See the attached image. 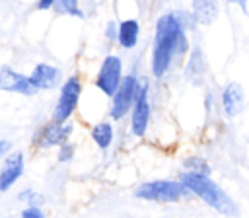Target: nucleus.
I'll use <instances>...</instances> for the list:
<instances>
[{
	"label": "nucleus",
	"mask_w": 249,
	"mask_h": 218,
	"mask_svg": "<svg viewBox=\"0 0 249 218\" xmlns=\"http://www.w3.org/2000/svg\"><path fill=\"white\" fill-rule=\"evenodd\" d=\"M191 53L187 27L177 12H165L156 19L150 72L154 78H163L175 62H181Z\"/></svg>",
	"instance_id": "nucleus-1"
},
{
	"label": "nucleus",
	"mask_w": 249,
	"mask_h": 218,
	"mask_svg": "<svg viewBox=\"0 0 249 218\" xmlns=\"http://www.w3.org/2000/svg\"><path fill=\"white\" fill-rule=\"evenodd\" d=\"M179 181L189 191V195L198 197L206 206L214 208L216 212H220L224 216H235L237 214V204L233 202V199L210 175L183 171L179 175Z\"/></svg>",
	"instance_id": "nucleus-2"
},
{
	"label": "nucleus",
	"mask_w": 249,
	"mask_h": 218,
	"mask_svg": "<svg viewBox=\"0 0 249 218\" xmlns=\"http://www.w3.org/2000/svg\"><path fill=\"white\" fill-rule=\"evenodd\" d=\"M136 199L150 200V202H179L181 199L189 197V191L183 187L179 179H154L140 183L134 191Z\"/></svg>",
	"instance_id": "nucleus-3"
},
{
	"label": "nucleus",
	"mask_w": 249,
	"mask_h": 218,
	"mask_svg": "<svg viewBox=\"0 0 249 218\" xmlns=\"http://www.w3.org/2000/svg\"><path fill=\"white\" fill-rule=\"evenodd\" d=\"M140 86H142V78H138L136 72H128L124 74L117 93L111 97V107H109V117L113 121H121L124 119L126 115H130L134 103H136V97H138V91H140Z\"/></svg>",
	"instance_id": "nucleus-4"
},
{
	"label": "nucleus",
	"mask_w": 249,
	"mask_h": 218,
	"mask_svg": "<svg viewBox=\"0 0 249 218\" xmlns=\"http://www.w3.org/2000/svg\"><path fill=\"white\" fill-rule=\"evenodd\" d=\"M82 80L78 74H70L62 86H60V93H58V99L53 107V113H51V121H56V123H68L70 117L74 115L78 103H80V95H82Z\"/></svg>",
	"instance_id": "nucleus-5"
},
{
	"label": "nucleus",
	"mask_w": 249,
	"mask_h": 218,
	"mask_svg": "<svg viewBox=\"0 0 249 218\" xmlns=\"http://www.w3.org/2000/svg\"><path fill=\"white\" fill-rule=\"evenodd\" d=\"M123 78H124V74H123V58L119 54L103 56V60L99 64V70H97V76H95L97 90L111 99L117 93Z\"/></svg>",
	"instance_id": "nucleus-6"
},
{
	"label": "nucleus",
	"mask_w": 249,
	"mask_h": 218,
	"mask_svg": "<svg viewBox=\"0 0 249 218\" xmlns=\"http://www.w3.org/2000/svg\"><path fill=\"white\" fill-rule=\"evenodd\" d=\"M152 119V101H150V82L142 78V86L136 97V103L130 111V134L136 138H142L148 132V125Z\"/></svg>",
	"instance_id": "nucleus-7"
},
{
	"label": "nucleus",
	"mask_w": 249,
	"mask_h": 218,
	"mask_svg": "<svg viewBox=\"0 0 249 218\" xmlns=\"http://www.w3.org/2000/svg\"><path fill=\"white\" fill-rule=\"evenodd\" d=\"M74 132V125L72 121L68 123H56V121H49L45 123L33 136V146L47 150V148H60L62 144L68 142V138Z\"/></svg>",
	"instance_id": "nucleus-8"
},
{
	"label": "nucleus",
	"mask_w": 249,
	"mask_h": 218,
	"mask_svg": "<svg viewBox=\"0 0 249 218\" xmlns=\"http://www.w3.org/2000/svg\"><path fill=\"white\" fill-rule=\"evenodd\" d=\"M31 86L35 88V91H41V90H54V88H60L62 86V72L58 66L54 64H49V62H37L31 72L27 74Z\"/></svg>",
	"instance_id": "nucleus-9"
},
{
	"label": "nucleus",
	"mask_w": 249,
	"mask_h": 218,
	"mask_svg": "<svg viewBox=\"0 0 249 218\" xmlns=\"http://www.w3.org/2000/svg\"><path fill=\"white\" fill-rule=\"evenodd\" d=\"M25 171V156L19 150H14L6 160H2L0 165V193H6L8 189H12L19 177Z\"/></svg>",
	"instance_id": "nucleus-10"
},
{
	"label": "nucleus",
	"mask_w": 249,
	"mask_h": 218,
	"mask_svg": "<svg viewBox=\"0 0 249 218\" xmlns=\"http://www.w3.org/2000/svg\"><path fill=\"white\" fill-rule=\"evenodd\" d=\"M0 91H8V93H19L25 97L35 95V88L31 86L29 78L10 66H0Z\"/></svg>",
	"instance_id": "nucleus-11"
},
{
	"label": "nucleus",
	"mask_w": 249,
	"mask_h": 218,
	"mask_svg": "<svg viewBox=\"0 0 249 218\" xmlns=\"http://www.w3.org/2000/svg\"><path fill=\"white\" fill-rule=\"evenodd\" d=\"M220 103H222V111L228 119L237 117L243 111V103H245V91L243 86L239 82H230L224 86L222 93H220Z\"/></svg>",
	"instance_id": "nucleus-12"
},
{
	"label": "nucleus",
	"mask_w": 249,
	"mask_h": 218,
	"mask_svg": "<svg viewBox=\"0 0 249 218\" xmlns=\"http://www.w3.org/2000/svg\"><path fill=\"white\" fill-rule=\"evenodd\" d=\"M140 39V23L136 18H128L119 21V35H117V43L123 51H132L138 45Z\"/></svg>",
	"instance_id": "nucleus-13"
},
{
	"label": "nucleus",
	"mask_w": 249,
	"mask_h": 218,
	"mask_svg": "<svg viewBox=\"0 0 249 218\" xmlns=\"http://www.w3.org/2000/svg\"><path fill=\"white\" fill-rule=\"evenodd\" d=\"M218 4L216 2H193L191 4V14L195 18V23H202V25H210L216 18H218Z\"/></svg>",
	"instance_id": "nucleus-14"
},
{
	"label": "nucleus",
	"mask_w": 249,
	"mask_h": 218,
	"mask_svg": "<svg viewBox=\"0 0 249 218\" xmlns=\"http://www.w3.org/2000/svg\"><path fill=\"white\" fill-rule=\"evenodd\" d=\"M91 140L95 142V146L99 150H107L111 144H113V138H115V128L109 121H99L91 127Z\"/></svg>",
	"instance_id": "nucleus-15"
},
{
	"label": "nucleus",
	"mask_w": 249,
	"mask_h": 218,
	"mask_svg": "<svg viewBox=\"0 0 249 218\" xmlns=\"http://www.w3.org/2000/svg\"><path fill=\"white\" fill-rule=\"evenodd\" d=\"M206 70V60H204V54L200 53V49H193L189 53V60L185 64V74L191 82L195 80H200L202 72Z\"/></svg>",
	"instance_id": "nucleus-16"
},
{
	"label": "nucleus",
	"mask_w": 249,
	"mask_h": 218,
	"mask_svg": "<svg viewBox=\"0 0 249 218\" xmlns=\"http://www.w3.org/2000/svg\"><path fill=\"white\" fill-rule=\"evenodd\" d=\"M53 10L56 14L72 16V18H78V19L86 18V12L80 8V2H76V0H54V8Z\"/></svg>",
	"instance_id": "nucleus-17"
},
{
	"label": "nucleus",
	"mask_w": 249,
	"mask_h": 218,
	"mask_svg": "<svg viewBox=\"0 0 249 218\" xmlns=\"http://www.w3.org/2000/svg\"><path fill=\"white\" fill-rule=\"evenodd\" d=\"M183 167H185V171H191V173L210 175V164L200 156H187L183 160Z\"/></svg>",
	"instance_id": "nucleus-18"
},
{
	"label": "nucleus",
	"mask_w": 249,
	"mask_h": 218,
	"mask_svg": "<svg viewBox=\"0 0 249 218\" xmlns=\"http://www.w3.org/2000/svg\"><path fill=\"white\" fill-rule=\"evenodd\" d=\"M18 200H21V202L27 204V206H37V208H41V206L45 204V195L39 193V191H35V189H31V187H27V189H21V191L18 193Z\"/></svg>",
	"instance_id": "nucleus-19"
},
{
	"label": "nucleus",
	"mask_w": 249,
	"mask_h": 218,
	"mask_svg": "<svg viewBox=\"0 0 249 218\" xmlns=\"http://www.w3.org/2000/svg\"><path fill=\"white\" fill-rule=\"evenodd\" d=\"M72 158H74V144L72 142H66L60 148H56V162L58 164H68Z\"/></svg>",
	"instance_id": "nucleus-20"
},
{
	"label": "nucleus",
	"mask_w": 249,
	"mask_h": 218,
	"mask_svg": "<svg viewBox=\"0 0 249 218\" xmlns=\"http://www.w3.org/2000/svg\"><path fill=\"white\" fill-rule=\"evenodd\" d=\"M117 35H119V21L117 19H109L105 23V39L107 41H115L117 43Z\"/></svg>",
	"instance_id": "nucleus-21"
},
{
	"label": "nucleus",
	"mask_w": 249,
	"mask_h": 218,
	"mask_svg": "<svg viewBox=\"0 0 249 218\" xmlns=\"http://www.w3.org/2000/svg\"><path fill=\"white\" fill-rule=\"evenodd\" d=\"M19 218H47V216H45L43 208H37V206H25V208H21Z\"/></svg>",
	"instance_id": "nucleus-22"
},
{
	"label": "nucleus",
	"mask_w": 249,
	"mask_h": 218,
	"mask_svg": "<svg viewBox=\"0 0 249 218\" xmlns=\"http://www.w3.org/2000/svg\"><path fill=\"white\" fill-rule=\"evenodd\" d=\"M12 154V142L6 138H0V160H6Z\"/></svg>",
	"instance_id": "nucleus-23"
},
{
	"label": "nucleus",
	"mask_w": 249,
	"mask_h": 218,
	"mask_svg": "<svg viewBox=\"0 0 249 218\" xmlns=\"http://www.w3.org/2000/svg\"><path fill=\"white\" fill-rule=\"evenodd\" d=\"M35 8L37 10H53L54 8V0H39L35 4Z\"/></svg>",
	"instance_id": "nucleus-24"
}]
</instances>
